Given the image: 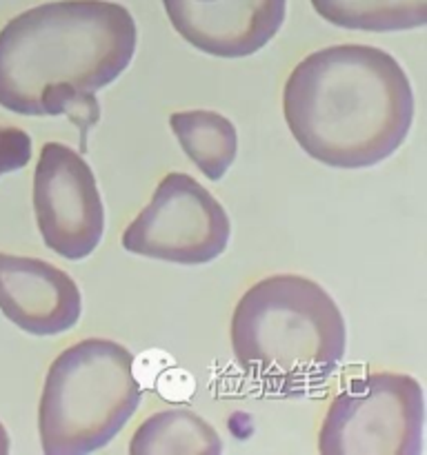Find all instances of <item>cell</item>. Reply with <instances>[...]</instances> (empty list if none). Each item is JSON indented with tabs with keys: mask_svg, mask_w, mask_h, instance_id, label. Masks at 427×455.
<instances>
[{
	"mask_svg": "<svg viewBox=\"0 0 427 455\" xmlns=\"http://www.w3.org/2000/svg\"><path fill=\"white\" fill-rule=\"evenodd\" d=\"M238 367L270 394L296 395L327 382L345 358V318L314 280L296 274L262 278L231 315Z\"/></svg>",
	"mask_w": 427,
	"mask_h": 455,
	"instance_id": "obj_3",
	"label": "cell"
},
{
	"mask_svg": "<svg viewBox=\"0 0 427 455\" xmlns=\"http://www.w3.org/2000/svg\"><path fill=\"white\" fill-rule=\"evenodd\" d=\"M221 451L218 431L187 409L151 413L129 443V455H218Z\"/></svg>",
	"mask_w": 427,
	"mask_h": 455,
	"instance_id": "obj_11",
	"label": "cell"
},
{
	"mask_svg": "<svg viewBox=\"0 0 427 455\" xmlns=\"http://www.w3.org/2000/svg\"><path fill=\"white\" fill-rule=\"evenodd\" d=\"M0 311L29 336H60L78 324V284L56 265L0 251Z\"/></svg>",
	"mask_w": 427,
	"mask_h": 455,
	"instance_id": "obj_9",
	"label": "cell"
},
{
	"mask_svg": "<svg viewBox=\"0 0 427 455\" xmlns=\"http://www.w3.org/2000/svg\"><path fill=\"white\" fill-rule=\"evenodd\" d=\"M7 453H9V434L3 427V422H0V455H7Z\"/></svg>",
	"mask_w": 427,
	"mask_h": 455,
	"instance_id": "obj_14",
	"label": "cell"
},
{
	"mask_svg": "<svg viewBox=\"0 0 427 455\" xmlns=\"http://www.w3.org/2000/svg\"><path fill=\"white\" fill-rule=\"evenodd\" d=\"M231 220L221 200L196 178L172 172L158 182L149 204L123 231V249L172 265H207L222 256Z\"/></svg>",
	"mask_w": 427,
	"mask_h": 455,
	"instance_id": "obj_6",
	"label": "cell"
},
{
	"mask_svg": "<svg viewBox=\"0 0 427 455\" xmlns=\"http://www.w3.org/2000/svg\"><path fill=\"white\" fill-rule=\"evenodd\" d=\"M142 400L127 347L87 338L56 355L38 404L40 447L47 455H83L107 447Z\"/></svg>",
	"mask_w": 427,
	"mask_h": 455,
	"instance_id": "obj_4",
	"label": "cell"
},
{
	"mask_svg": "<svg viewBox=\"0 0 427 455\" xmlns=\"http://www.w3.org/2000/svg\"><path fill=\"white\" fill-rule=\"evenodd\" d=\"M34 213L43 243L65 260H85L105 234V204L87 160L62 142H47L34 172Z\"/></svg>",
	"mask_w": 427,
	"mask_h": 455,
	"instance_id": "obj_7",
	"label": "cell"
},
{
	"mask_svg": "<svg viewBox=\"0 0 427 455\" xmlns=\"http://www.w3.org/2000/svg\"><path fill=\"white\" fill-rule=\"evenodd\" d=\"M31 160V138L25 129L0 124V176L20 172Z\"/></svg>",
	"mask_w": 427,
	"mask_h": 455,
	"instance_id": "obj_13",
	"label": "cell"
},
{
	"mask_svg": "<svg viewBox=\"0 0 427 455\" xmlns=\"http://www.w3.org/2000/svg\"><path fill=\"white\" fill-rule=\"evenodd\" d=\"M185 43L216 58H247L270 44L287 13V0H163Z\"/></svg>",
	"mask_w": 427,
	"mask_h": 455,
	"instance_id": "obj_8",
	"label": "cell"
},
{
	"mask_svg": "<svg viewBox=\"0 0 427 455\" xmlns=\"http://www.w3.org/2000/svg\"><path fill=\"white\" fill-rule=\"evenodd\" d=\"M425 404L416 378L367 373L351 378L329 403L318 434L323 455H418Z\"/></svg>",
	"mask_w": 427,
	"mask_h": 455,
	"instance_id": "obj_5",
	"label": "cell"
},
{
	"mask_svg": "<svg viewBox=\"0 0 427 455\" xmlns=\"http://www.w3.org/2000/svg\"><path fill=\"white\" fill-rule=\"evenodd\" d=\"M136 22L111 0H56L18 13L0 29V107L18 116H67L87 151L101 120L96 92L136 53Z\"/></svg>",
	"mask_w": 427,
	"mask_h": 455,
	"instance_id": "obj_1",
	"label": "cell"
},
{
	"mask_svg": "<svg viewBox=\"0 0 427 455\" xmlns=\"http://www.w3.org/2000/svg\"><path fill=\"white\" fill-rule=\"evenodd\" d=\"M294 140L316 163L367 169L399 151L414 123V92L391 53L332 44L302 58L283 87Z\"/></svg>",
	"mask_w": 427,
	"mask_h": 455,
	"instance_id": "obj_2",
	"label": "cell"
},
{
	"mask_svg": "<svg viewBox=\"0 0 427 455\" xmlns=\"http://www.w3.org/2000/svg\"><path fill=\"white\" fill-rule=\"evenodd\" d=\"M169 127L205 178L221 180L230 172L238 151V133L230 118L209 109L176 111L169 116Z\"/></svg>",
	"mask_w": 427,
	"mask_h": 455,
	"instance_id": "obj_10",
	"label": "cell"
},
{
	"mask_svg": "<svg viewBox=\"0 0 427 455\" xmlns=\"http://www.w3.org/2000/svg\"><path fill=\"white\" fill-rule=\"evenodd\" d=\"M314 12L329 25L350 31L418 29L427 20V0H310Z\"/></svg>",
	"mask_w": 427,
	"mask_h": 455,
	"instance_id": "obj_12",
	"label": "cell"
}]
</instances>
